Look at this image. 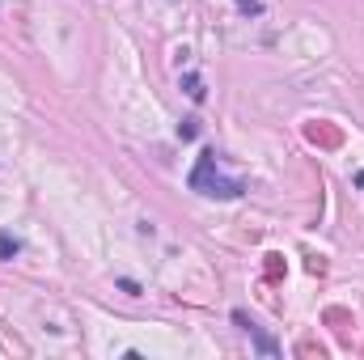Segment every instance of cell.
Masks as SVG:
<instances>
[{
	"instance_id": "obj_1",
	"label": "cell",
	"mask_w": 364,
	"mask_h": 360,
	"mask_svg": "<svg viewBox=\"0 0 364 360\" xmlns=\"http://www.w3.org/2000/svg\"><path fill=\"white\" fill-rule=\"evenodd\" d=\"M191 191H199V195H208V199H237L246 186L237 179H225V174H220L216 149H203L199 162H195V170H191Z\"/></svg>"
},
{
	"instance_id": "obj_2",
	"label": "cell",
	"mask_w": 364,
	"mask_h": 360,
	"mask_svg": "<svg viewBox=\"0 0 364 360\" xmlns=\"http://www.w3.org/2000/svg\"><path fill=\"white\" fill-rule=\"evenodd\" d=\"M17 250H21V242H17V238H9V233H0V259H13Z\"/></svg>"
},
{
	"instance_id": "obj_3",
	"label": "cell",
	"mask_w": 364,
	"mask_h": 360,
	"mask_svg": "<svg viewBox=\"0 0 364 360\" xmlns=\"http://www.w3.org/2000/svg\"><path fill=\"white\" fill-rule=\"evenodd\" d=\"M186 93H191L195 102H203V85H199V77H191V81H186Z\"/></svg>"
},
{
	"instance_id": "obj_4",
	"label": "cell",
	"mask_w": 364,
	"mask_h": 360,
	"mask_svg": "<svg viewBox=\"0 0 364 360\" xmlns=\"http://www.w3.org/2000/svg\"><path fill=\"white\" fill-rule=\"evenodd\" d=\"M182 136H186V140H191V136H195V132H199V127H195V119H182V127H178Z\"/></svg>"
},
{
	"instance_id": "obj_5",
	"label": "cell",
	"mask_w": 364,
	"mask_h": 360,
	"mask_svg": "<svg viewBox=\"0 0 364 360\" xmlns=\"http://www.w3.org/2000/svg\"><path fill=\"white\" fill-rule=\"evenodd\" d=\"M237 9L242 13H259V0H237Z\"/></svg>"
},
{
	"instance_id": "obj_6",
	"label": "cell",
	"mask_w": 364,
	"mask_h": 360,
	"mask_svg": "<svg viewBox=\"0 0 364 360\" xmlns=\"http://www.w3.org/2000/svg\"><path fill=\"white\" fill-rule=\"evenodd\" d=\"M356 182H360V186H364V170H360V174H356Z\"/></svg>"
}]
</instances>
